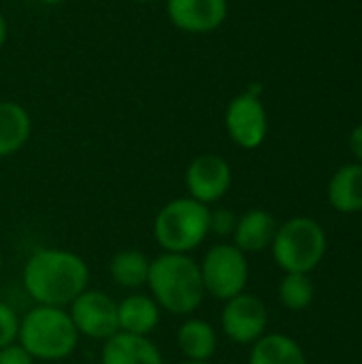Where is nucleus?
Masks as SVG:
<instances>
[{
    "label": "nucleus",
    "instance_id": "nucleus-16",
    "mask_svg": "<svg viewBox=\"0 0 362 364\" xmlns=\"http://www.w3.org/2000/svg\"><path fill=\"white\" fill-rule=\"evenodd\" d=\"M177 348L186 360L211 363L218 352V333L207 320L186 318L177 331Z\"/></svg>",
    "mask_w": 362,
    "mask_h": 364
},
{
    "label": "nucleus",
    "instance_id": "nucleus-2",
    "mask_svg": "<svg viewBox=\"0 0 362 364\" xmlns=\"http://www.w3.org/2000/svg\"><path fill=\"white\" fill-rule=\"evenodd\" d=\"M149 296L171 316L190 318L205 301L201 267L190 254L162 252L149 264Z\"/></svg>",
    "mask_w": 362,
    "mask_h": 364
},
{
    "label": "nucleus",
    "instance_id": "nucleus-7",
    "mask_svg": "<svg viewBox=\"0 0 362 364\" xmlns=\"http://www.w3.org/2000/svg\"><path fill=\"white\" fill-rule=\"evenodd\" d=\"M68 316L79 333V337H87L94 341H107L115 333H119L117 324V301H113L102 290H85L70 305Z\"/></svg>",
    "mask_w": 362,
    "mask_h": 364
},
{
    "label": "nucleus",
    "instance_id": "nucleus-23",
    "mask_svg": "<svg viewBox=\"0 0 362 364\" xmlns=\"http://www.w3.org/2000/svg\"><path fill=\"white\" fill-rule=\"evenodd\" d=\"M0 364H36V360L19 343H11L0 350Z\"/></svg>",
    "mask_w": 362,
    "mask_h": 364
},
{
    "label": "nucleus",
    "instance_id": "nucleus-25",
    "mask_svg": "<svg viewBox=\"0 0 362 364\" xmlns=\"http://www.w3.org/2000/svg\"><path fill=\"white\" fill-rule=\"evenodd\" d=\"M4 41H6V19H4V15L0 11V49H2Z\"/></svg>",
    "mask_w": 362,
    "mask_h": 364
},
{
    "label": "nucleus",
    "instance_id": "nucleus-15",
    "mask_svg": "<svg viewBox=\"0 0 362 364\" xmlns=\"http://www.w3.org/2000/svg\"><path fill=\"white\" fill-rule=\"evenodd\" d=\"M326 198L331 207L339 213H361L362 211V164H344L329 181Z\"/></svg>",
    "mask_w": 362,
    "mask_h": 364
},
{
    "label": "nucleus",
    "instance_id": "nucleus-9",
    "mask_svg": "<svg viewBox=\"0 0 362 364\" xmlns=\"http://www.w3.org/2000/svg\"><path fill=\"white\" fill-rule=\"evenodd\" d=\"M224 126L230 141L241 149H258L269 132V117L260 96L243 92L235 96L224 113Z\"/></svg>",
    "mask_w": 362,
    "mask_h": 364
},
{
    "label": "nucleus",
    "instance_id": "nucleus-12",
    "mask_svg": "<svg viewBox=\"0 0 362 364\" xmlns=\"http://www.w3.org/2000/svg\"><path fill=\"white\" fill-rule=\"evenodd\" d=\"M100 364H164V356L149 337L115 333L102 346Z\"/></svg>",
    "mask_w": 362,
    "mask_h": 364
},
{
    "label": "nucleus",
    "instance_id": "nucleus-13",
    "mask_svg": "<svg viewBox=\"0 0 362 364\" xmlns=\"http://www.w3.org/2000/svg\"><path fill=\"white\" fill-rule=\"evenodd\" d=\"M277 226V220L267 209H250L237 220L233 245L239 247L243 254H260L265 250H271Z\"/></svg>",
    "mask_w": 362,
    "mask_h": 364
},
{
    "label": "nucleus",
    "instance_id": "nucleus-19",
    "mask_svg": "<svg viewBox=\"0 0 362 364\" xmlns=\"http://www.w3.org/2000/svg\"><path fill=\"white\" fill-rule=\"evenodd\" d=\"M250 364H307V356L292 337L267 333L252 346Z\"/></svg>",
    "mask_w": 362,
    "mask_h": 364
},
{
    "label": "nucleus",
    "instance_id": "nucleus-3",
    "mask_svg": "<svg viewBox=\"0 0 362 364\" xmlns=\"http://www.w3.org/2000/svg\"><path fill=\"white\" fill-rule=\"evenodd\" d=\"M17 343L34 358L43 363H58L77 350L79 333L64 307L34 305L19 320Z\"/></svg>",
    "mask_w": 362,
    "mask_h": 364
},
{
    "label": "nucleus",
    "instance_id": "nucleus-29",
    "mask_svg": "<svg viewBox=\"0 0 362 364\" xmlns=\"http://www.w3.org/2000/svg\"><path fill=\"white\" fill-rule=\"evenodd\" d=\"M132 2H139V4H147V2H156V0H132Z\"/></svg>",
    "mask_w": 362,
    "mask_h": 364
},
{
    "label": "nucleus",
    "instance_id": "nucleus-27",
    "mask_svg": "<svg viewBox=\"0 0 362 364\" xmlns=\"http://www.w3.org/2000/svg\"><path fill=\"white\" fill-rule=\"evenodd\" d=\"M2 269H4V256H2V252H0V273H2Z\"/></svg>",
    "mask_w": 362,
    "mask_h": 364
},
{
    "label": "nucleus",
    "instance_id": "nucleus-22",
    "mask_svg": "<svg viewBox=\"0 0 362 364\" xmlns=\"http://www.w3.org/2000/svg\"><path fill=\"white\" fill-rule=\"evenodd\" d=\"M17 335H19L17 311L9 303L0 301V350L11 343H17Z\"/></svg>",
    "mask_w": 362,
    "mask_h": 364
},
{
    "label": "nucleus",
    "instance_id": "nucleus-14",
    "mask_svg": "<svg viewBox=\"0 0 362 364\" xmlns=\"http://www.w3.org/2000/svg\"><path fill=\"white\" fill-rule=\"evenodd\" d=\"M162 309L158 303L143 292H130L117 303V324L119 333L149 337L160 324Z\"/></svg>",
    "mask_w": 362,
    "mask_h": 364
},
{
    "label": "nucleus",
    "instance_id": "nucleus-24",
    "mask_svg": "<svg viewBox=\"0 0 362 364\" xmlns=\"http://www.w3.org/2000/svg\"><path fill=\"white\" fill-rule=\"evenodd\" d=\"M350 149L354 158L358 160V164H362V124H358L350 134Z\"/></svg>",
    "mask_w": 362,
    "mask_h": 364
},
{
    "label": "nucleus",
    "instance_id": "nucleus-5",
    "mask_svg": "<svg viewBox=\"0 0 362 364\" xmlns=\"http://www.w3.org/2000/svg\"><path fill=\"white\" fill-rule=\"evenodd\" d=\"M271 254L284 273L309 275L320 267L326 254V232L320 222L307 215H297L277 226L271 243Z\"/></svg>",
    "mask_w": 362,
    "mask_h": 364
},
{
    "label": "nucleus",
    "instance_id": "nucleus-18",
    "mask_svg": "<svg viewBox=\"0 0 362 364\" xmlns=\"http://www.w3.org/2000/svg\"><path fill=\"white\" fill-rule=\"evenodd\" d=\"M151 258L141 250H119L109 260V275L115 286L137 292L147 286Z\"/></svg>",
    "mask_w": 362,
    "mask_h": 364
},
{
    "label": "nucleus",
    "instance_id": "nucleus-8",
    "mask_svg": "<svg viewBox=\"0 0 362 364\" xmlns=\"http://www.w3.org/2000/svg\"><path fill=\"white\" fill-rule=\"evenodd\" d=\"M220 324L224 335L237 346H254L262 335H267L269 314L262 299L250 292H241L224 301Z\"/></svg>",
    "mask_w": 362,
    "mask_h": 364
},
{
    "label": "nucleus",
    "instance_id": "nucleus-17",
    "mask_svg": "<svg viewBox=\"0 0 362 364\" xmlns=\"http://www.w3.org/2000/svg\"><path fill=\"white\" fill-rule=\"evenodd\" d=\"M32 134L30 113L15 100H0V158L17 154Z\"/></svg>",
    "mask_w": 362,
    "mask_h": 364
},
{
    "label": "nucleus",
    "instance_id": "nucleus-20",
    "mask_svg": "<svg viewBox=\"0 0 362 364\" xmlns=\"http://www.w3.org/2000/svg\"><path fill=\"white\" fill-rule=\"evenodd\" d=\"M280 303L290 311H305L316 296V286L305 273H286L277 288Z\"/></svg>",
    "mask_w": 362,
    "mask_h": 364
},
{
    "label": "nucleus",
    "instance_id": "nucleus-21",
    "mask_svg": "<svg viewBox=\"0 0 362 364\" xmlns=\"http://www.w3.org/2000/svg\"><path fill=\"white\" fill-rule=\"evenodd\" d=\"M237 220H239V215L228 207L209 209V235L233 237V232L237 228Z\"/></svg>",
    "mask_w": 362,
    "mask_h": 364
},
{
    "label": "nucleus",
    "instance_id": "nucleus-4",
    "mask_svg": "<svg viewBox=\"0 0 362 364\" xmlns=\"http://www.w3.org/2000/svg\"><path fill=\"white\" fill-rule=\"evenodd\" d=\"M209 237V207L179 196L169 200L154 220V239L169 254H190Z\"/></svg>",
    "mask_w": 362,
    "mask_h": 364
},
{
    "label": "nucleus",
    "instance_id": "nucleus-1",
    "mask_svg": "<svg viewBox=\"0 0 362 364\" xmlns=\"http://www.w3.org/2000/svg\"><path fill=\"white\" fill-rule=\"evenodd\" d=\"M21 284L36 305L68 309V305L87 290L90 269L87 262L70 250L43 247L26 260Z\"/></svg>",
    "mask_w": 362,
    "mask_h": 364
},
{
    "label": "nucleus",
    "instance_id": "nucleus-26",
    "mask_svg": "<svg viewBox=\"0 0 362 364\" xmlns=\"http://www.w3.org/2000/svg\"><path fill=\"white\" fill-rule=\"evenodd\" d=\"M45 4H62L64 0H43Z\"/></svg>",
    "mask_w": 362,
    "mask_h": 364
},
{
    "label": "nucleus",
    "instance_id": "nucleus-28",
    "mask_svg": "<svg viewBox=\"0 0 362 364\" xmlns=\"http://www.w3.org/2000/svg\"><path fill=\"white\" fill-rule=\"evenodd\" d=\"M179 364H211V363H196V360H183V363Z\"/></svg>",
    "mask_w": 362,
    "mask_h": 364
},
{
    "label": "nucleus",
    "instance_id": "nucleus-11",
    "mask_svg": "<svg viewBox=\"0 0 362 364\" xmlns=\"http://www.w3.org/2000/svg\"><path fill=\"white\" fill-rule=\"evenodd\" d=\"M171 23L188 34H209L228 17V0H164Z\"/></svg>",
    "mask_w": 362,
    "mask_h": 364
},
{
    "label": "nucleus",
    "instance_id": "nucleus-6",
    "mask_svg": "<svg viewBox=\"0 0 362 364\" xmlns=\"http://www.w3.org/2000/svg\"><path fill=\"white\" fill-rule=\"evenodd\" d=\"M198 267L207 296H213L224 303L245 292L250 279L247 254H243L233 243H218L209 247Z\"/></svg>",
    "mask_w": 362,
    "mask_h": 364
},
{
    "label": "nucleus",
    "instance_id": "nucleus-10",
    "mask_svg": "<svg viewBox=\"0 0 362 364\" xmlns=\"http://www.w3.org/2000/svg\"><path fill=\"white\" fill-rule=\"evenodd\" d=\"M183 183L190 198L209 207L228 194L233 186V168L228 160L218 154H198L188 164Z\"/></svg>",
    "mask_w": 362,
    "mask_h": 364
}]
</instances>
